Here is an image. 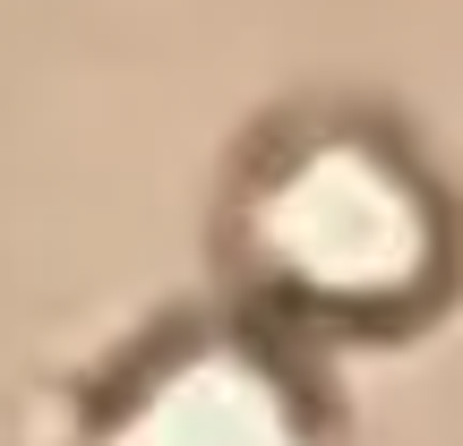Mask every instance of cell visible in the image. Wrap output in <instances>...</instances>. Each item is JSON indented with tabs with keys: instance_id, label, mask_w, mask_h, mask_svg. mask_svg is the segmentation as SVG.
<instances>
[{
	"instance_id": "cell-2",
	"label": "cell",
	"mask_w": 463,
	"mask_h": 446,
	"mask_svg": "<svg viewBox=\"0 0 463 446\" xmlns=\"http://www.w3.org/2000/svg\"><path fill=\"white\" fill-rule=\"evenodd\" d=\"M112 446H300V403L249 344H189L155 369Z\"/></svg>"
},
{
	"instance_id": "cell-1",
	"label": "cell",
	"mask_w": 463,
	"mask_h": 446,
	"mask_svg": "<svg viewBox=\"0 0 463 446\" xmlns=\"http://www.w3.org/2000/svg\"><path fill=\"white\" fill-rule=\"evenodd\" d=\"M241 249L292 309L395 318L447 275V206L403 147L335 120L258 164L241 198Z\"/></svg>"
}]
</instances>
